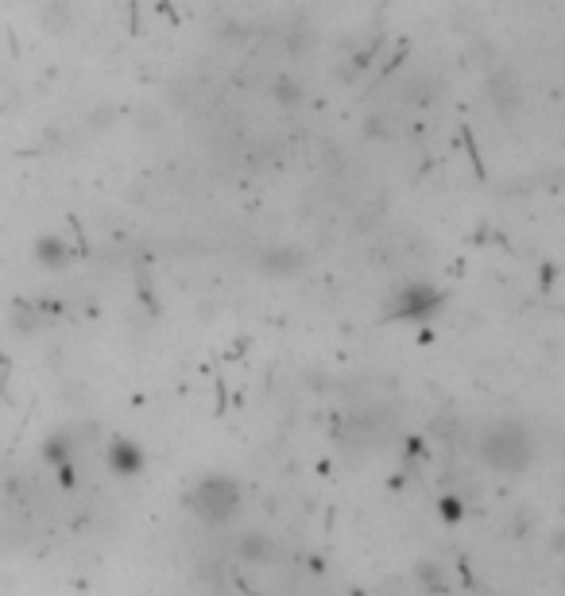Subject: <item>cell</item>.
Returning a JSON list of instances; mask_svg holds the SVG:
<instances>
[{"instance_id":"obj_1","label":"cell","mask_w":565,"mask_h":596,"mask_svg":"<svg viewBox=\"0 0 565 596\" xmlns=\"http://www.w3.org/2000/svg\"><path fill=\"white\" fill-rule=\"evenodd\" d=\"M476 458L500 476H523L538 458V442L523 422L500 419L476 430Z\"/></svg>"},{"instance_id":"obj_2","label":"cell","mask_w":565,"mask_h":596,"mask_svg":"<svg viewBox=\"0 0 565 596\" xmlns=\"http://www.w3.org/2000/svg\"><path fill=\"white\" fill-rule=\"evenodd\" d=\"M186 507L194 520H202L206 527H229L245 507L240 484L225 473H209L202 481H194V489L186 492Z\"/></svg>"},{"instance_id":"obj_3","label":"cell","mask_w":565,"mask_h":596,"mask_svg":"<svg viewBox=\"0 0 565 596\" xmlns=\"http://www.w3.org/2000/svg\"><path fill=\"white\" fill-rule=\"evenodd\" d=\"M442 306H445V295L438 291V287L403 284L399 291H391L383 318H391V321H427V318H434Z\"/></svg>"},{"instance_id":"obj_4","label":"cell","mask_w":565,"mask_h":596,"mask_svg":"<svg viewBox=\"0 0 565 596\" xmlns=\"http://www.w3.org/2000/svg\"><path fill=\"white\" fill-rule=\"evenodd\" d=\"M391 430V414L380 411V407H364V411L349 414L341 422V445L349 453H364V450H376V445L388 438Z\"/></svg>"},{"instance_id":"obj_5","label":"cell","mask_w":565,"mask_h":596,"mask_svg":"<svg viewBox=\"0 0 565 596\" xmlns=\"http://www.w3.org/2000/svg\"><path fill=\"white\" fill-rule=\"evenodd\" d=\"M260 268L268 271V276H298V271H302V256H298L295 248H268V253L260 256Z\"/></svg>"},{"instance_id":"obj_6","label":"cell","mask_w":565,"mask_h":596,"mask_svg":"<svg viewBox=\"0 0 565 596\" xmlns=\"http://www.w3.org/2000/svg\"><path fill=\"white\" fill-rule=\"evenodd\" d=\"M414 589L430 593V596H442L450 589V582H445V566H438L434 558H422L419 566H414Z\"/></svg>"},{"instance_id":"obj_7","label":"cell","mask_w":565,"mask_h":596,"mask_svg":"<svg viewBox=\"0 0 565 596\" xmlns=\"http://www.w3.org/2000/svg\"><path fill=\"white\" fill-rule=\"evenodd\" d=\"M237 554L248 562H271L276 558V543L268 535H260V531H248V535L237 538Z\"/></svg>"},{"instance_id":"obj_8","label":"cell","mask_w":565,"mask_h":596,"mask_svg":"<svg viewBox=\"0 0 565 596\" xmlns=\"http://www.w3.org/2000/svg\"><path fill=\"white\" fill-rule=\"evenodd\" d=\"M140 461H144V458H140L136 445H129V442H116L113 445V465L121 469V473H136Z\"/></svg>"},{"instance_id":"obj_9","label":"cell","mask_w":565,"mask_h":596,"mask_svg":"<svg viewBox=\"0 0 565 596\" xmlns=\"http://www.w3.org/2000/svg\"><path fill=\"white\" fill-rule=\"evenodd\" d=\"M376 596H414V589H411L407 577H388V582L376 589Z\"/></svg>"},{"instance_id":"obj_10","label":"cell","mask_w":565,"mask_h":596,"mask_svg":"<svg viewBox=\"0 0 565 596\" xmlns=\"http://www.w3.org/2000/svg\"><path fill=\"white\" fill-rule=\"evenodd\" d=\"M438 507H442L445 520H461V504L453 496H442V504H438Z\"/></svg>"},{"instance_id":"obj_11","label":"cell","mask_w":565,"mask_h":596,"mask_svg":"<svg viewBox=\"0 0 565 596\" xmlns=\"http://www.w3.org/2000/svg\"><path fill=\"white\" fill-rule=\"evenodd\" d=\"M551 546H554V554H562V558H565V527H562V531H554Z\"/></svg>"}]
</instances>
